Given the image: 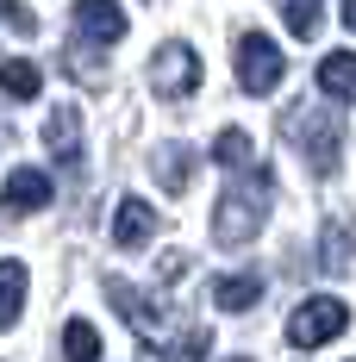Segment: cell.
Returning a JSON list of instances; mask_svg holds the SVG:
<instances>
[{
    "mask_svg": "<svg viewBox=\"0 0 356 362\" xmlns=\"http://www.w3.org/2000/svg\"><path fill=\"white\" fill-rule=\"evenodd\" d=\"M150 169H156V181H163L169 194H181V187L194 181V150L188 144H163L156 156H150Z\"/></svg>",
    "mask_w": 356,
    "mask_h": 362,
    "instance_id": "obj_16",
    "label": "cell"
},
{
    "mask_svg": "<svg viewBox=\"0 0 356 362\" xmlns=\"http://www.w3.org/2000/svg\"><path fill=\"white\" fill-rule=\"evenodd\" d=\"M207 344H213V337H207V325H188V331H181V344H176V337L144 344L138 362H200V356H207Z\"/></svg>",
    "mask_w": 356,
    "mask_h": 362,
    "instance_id": "obj_13",
    "label": "cell"
},
{
    "mask_svg": "<svg viewBox=\"0 0 356 362\" xmlns=\"http://www.w3.org/2000/svg\"><path fill=\"white\" fill-rule=\"evenodd\" d=\"M107 300H113V313L138 331L144 344H163V337H169V313H163L156 300H144L132 281H107Z\"/></svg>",
    "mask_w": 356,
    "mask_h": 362,
    "instance_id": "obj_6",
    "label": "cell"
},
{
    "mask_svg": "<svg viewBox=\"0 0 356 362\" xmlns=\"http://www.w3.org/2000/svg\"><path fill=\"white\" fill-rule=\"evenodd\" d=\"M344 25H350V32H356V0H344Z\"/></svg>",
    "mask_w": 356,
    "mask_h": 362,
    "instance_id": "obj_23",
    "label": "cell"
},
{
    "mask_svg": "<svg viewBox=\"0 0 356 362\" xmlns=\"http://www.w3.org/2000/svg\"><path fill=\"white\" fill-rule=\"evenodd\" d=\"M75 37H88V44H119V37H125L119 0H75Z\"/></svg>",
    "mask_w": 356,
    "mask_h": 362,
    "instance_id": "obj_10",
    "label": "cell"
},
{
    "mask_svg": "<svg viewBox=\"0 0 356 362\" xmlns=\"http://www.w3.org/2000/svg\"><path fill=\"white\" fill-rule=\"evenodd\" d=\"M0 32L6 37H32L38 32V13L25 6V0H0Z\"/></svg>",
    "mask_w": 356,
    "mask_h": 362,
    "instance_id": "obj_21",
    "label": "cell"
},
{
    "mask_svg": "<svg viewBox=\"0 0 356 362\" xmlns=\"http://www.w3.org/2000/svg\"><path fill=\"white\" fill-rule=\"evenodd\" d=\"M263 300V275H219L213 281V306L219 313H250Z\"/></svg>",
    "mask_w": 356,
    "mask_h": 362,
    "instance_id": "obj_15",
    "label": "cell"
},
{
    "mask_svg": "<svg viewBox=\"0 0 356 362\" xmlns=\"http://www.w3.org/2000/svg\"><path fill=\"white\" fill-rule=\"evenodd\" d=\"M150 238H156V213H150V200L125 194V200L113 206V244H119V250H144Z\"/></svg>",
    "mask_w": 356,
    "mask_h": 362,
    "instance_id": "obj_9",
    "label": "cell"
},
{
    "mask_svg": "<svg viewBox=\"0 0 356 362\" xmlns=\"http://www.w3.org/2000/svg\"><path fill=\"white\" fill-rule=\"evenodd\" d=\"M269 200H275V169H263V163L238 169V181H225V194L213 206V238L225 250H244L269 218Z\"/></svg>",
    "mask_w": 356,
    "mask_h": 362,
    "instance_id": "obj_1",
    "label": "cell"
},
{
    "mask_svg": "<svg viewBox=\"0 0 356 362\" xmlns=\"http://www.w3.org/2000/svg\"><path fill=\"white\" fill-rule=\"evenodd\" d=\"M181 275H188V256H181V250H169L163 262H156V281H163V288H176Z\"/></svg>",
    "mask_w": 356,
    "mask_h": 362,
    "instance_id": "obj_22",
    "label": "cell"
},
{
    "mask_svg": "<svg viewBox=\"0 0 356 362\" xmlns=\"http://www.w3.org/2000/svg\"><path fill=\"white\" fill-rule=\"evenodd\" d=\"M319 94L325 100H344L350 107L356 100V50H331V57H319Z\"/></svg>",
    "mask_w": 356,
    "mask_h": 362,
    "instance_id": "obj_11",
    "label": "cell"
},
{
    "mask_svg": "<svg viewBox=\"0 0 356 362\" xmlns=\"http://www.w3.org/2000/svg\"><path fill=\"white\" fill-rule=\"evenodd\" d=\"M25 313V262H0V331H13V319Z\"/></svg>",
    "mask_w": 356,
    "mask_h": 362,
    "instance_id": "obj_17",
    "label": "cell"
},
{
    "mask_svg": "<svg viewBox=\"0 0 356 362\" xmlns=\"http://www.w3.org/2000/svg\"><path fill=\"white\" fill-rule=\"evenodd\" d=\"M50 194H57V187H50V175H44V169H13V175H6V187H0V213H6V218L44 213V206H50Z\"/></svg>",
    "mask_w": 356,
    "mask_h": 362,
    "instance_id": "obj_7",
    "label": "cell"
},
{
    "mask_svg": "<svg viewBox=\"0 0 356 362\" xmlns=\"http://www.w3.org/2000/svg\"><path fill=\"white\" fill-rule=\"evenodd\" d=\"M319 262H325V275H344L356 262V231H350V218H331L319 231Z\"/></svg>",
    "mask_w": 356,
    "mask_h": 362,
    "instance_id": "obj_12",
    "label": "cell"
},
{
    "mask_svg": "<svg viewBox=\"0 0 356 362\" xmlns=\"http://www.w3.org/2000/svg\"><path fill=\"white\" fill-rule=\"evenodd\" d=\"M344 325H350V306L331 300V293H313V300L294 306L287 344H294V350H319V344H331V337H344Z\"/></svg>",
    "mask_w": 356,
    "mask_h": 362,
    "instance_id": "obj_3",
    "label": "cell"
},
{
    "mask_svg": "<svg viewBox=\"0 0 356 362\" xmlns=\"http://www.w3.org/2000/svg\"><path fill=\"white\" fill-rule=\"evenodd\" d=\"M0 94L6 100H38L44 94V69H38L32 57H6L0 63Z\"/></svg>",
    "mask_w": 356,
    "mask_h": 362,
    "instance_id": "obj_14",
    "label": "cell"
},
{
    "mask_svg": "<svg viewBox=\"0 0 356 362\" xmlns=\"http://www.w3.org/2000/svg\"><path fill=\"white\" fill-rule=\"evenodd\" d=\"M150 81H156V94H176L188 100L194 88H200V57H194V44H156V57H150Z\"/></svg>",
    "mask_w": 356,
    "mask_h": 362,
    "instance_id": "obj_5",
    "label": "cell"
},
{
    "mask_svg": "<svg viewBox=\"0 0 356 362\" xmlns=\"http://www.w3.org/2000/svg\"><path fill=\"white\" fill-rule=\"evenodd\" d=\"M282 138L306 156L313 175H338V163H344V125H338L325 107H313V100L287 107L282 112Z\"/></svg>",
    "mask_w": 356,
    "mask_h": 362,
    "instance_id": "obj_2",
    "label": "cell"
},
{
    "mask_svg": "<svg viewBox=\"0 0 356 362\" xmlns=\"http://www.w3.org/2000/svg\"><path fill=\"white\" fill-rule=\"evenodd\" d=\"M231 362H244V356H231Z\"/></svg>",
    "mask_w": 356,
    "mask_h": 362,
    "instance_id": "obj_24",
    "label": "cell"
},
{
    "mask_svg": "<svg viewBox=\"0 0 356 362\" xmlns=\"http://www.w3.org/2000/svg\"><path fill=\"white\" fill-rule=\"evenodd\" d=\"M282 75H287V57L275 50L269 32H244L238 37V88H244V94H275Z\"/></svg>",
    "mask_w": 356,
    "mask_h": 362,
    "instance_id": "obj_4",
    "label": "cell"
},
{
    "mask_svg": "<svg viewBox=\"0 0 356 362\" xmlns=\"http://www.w3.org/2000/svg\"><path fill=\"white\" fill-rule=\"evenodd\" d=\"M282 19L294 37H319V19H325V0H282Z\"/></svg>",
    "mask_w": 356,
    "mask_h": 362,
    "instance_id": "obj_20",
    "label": "cell"
},
{
    "mask_svg": "<svg viewBox=\"0 0 356 362\" xmlns=\"http://www.w3.org/2000/svg\"><path fill=\"white\" fill-rule=\"evenodd\" d=\"M63 356L69 362H101V331L88 325V319H69L63 325Z\"/></svg>",
    "mask_w": 356,
    "mask_h": 362,
    "instance_id": "obj_18",
    "label": "cell"
},
{
    "mask_svg": "<svg viewBox=\"0 0 356 362\" xmlns=\"http://www.w3.org/2000/svg\"><path fill=\"white\" fill-rule=\"evenodd\" d=\"M44 144H50V156H57L63 169H81V107H75V100L50 107V119H44Z\"/></svg>",
    "mask_w": 356,
    "mask_h": 362,
    "instance_id": "obj_8",
    "label": "cell"
},
{
    "mask_svg": "<svg viewBox=\"0 0 356 362\" xmlns=\"http://www.w3.org/2000/svg\"><path fill=\"white\" fill-rule=\"evenodd\" d=\"M213 163H219V169H250V132L225 125V132L213 138Z\"/></svg>",
    "mask_w": 356,
    "mask_h": 362,
    "instance_id": "obj_19",
    "label": "cell"
}]
</instances>
